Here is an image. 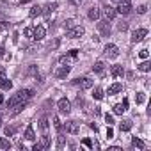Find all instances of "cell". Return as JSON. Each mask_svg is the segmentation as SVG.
<instances>
[{
    "instance_id": "e575fe53",
    "label": "cell",
    "mask_w": 151,
    "mask_h": 151,
    "mask_svg": "<svg viewBox=\"0 0 151 151\" xmlns=\"http://www.w3.org/2000/svg\"><path fill=\"white\" fill-rule=\"evenodd\" d=\"M139 57H140V59H147V57H149V52L144 48V50H140V52H139Z\"/></svg>"
},
{
    "instance_id": "7a4b0ae2",
    "label": "cell",
    "mask_w": 151,
    "mask_h": 151,
    "mask_svg": "<svg viewBox=\"0 0 151 151\" xmlns=\"http://www.w3.org/2000/svg\"><path fill=\"white\" fill-rule=\"evenodd\" d=\"M57 107H59V112L64 114V116H68V114L71 112V103H69L68 98H60V100L57 101Z\"/></svg>"
},
{
    "instance_id": "7bdbcfd3",
    "label": "cell",
    "mask_w": 151,
    "mask_h": 151,
    "mask_svg": "<svg viewBox=\"0 0 151 151\" xmlns=\"http://www.w3.org/2000/svg\"><path fill=\"white\" fill-rule=\"evenodd\" d=\"M57 46H59V39H55L53 43H50V45H48V48H57Z\"/></svg>"
},
{
    "instance_id": "f1b7e54d",
    "label": "cell",
    "mask_w": 151,
    "mask_h": 151,
    "mask_svg": "<svg viewBox=\"0 0 151 151\" xmlns=\"http://www.w3.org/2000/svg\"><path fill=\"white\" fill-rule=\"evenodd\" d=\"M30 18H36V16H39L41 14V7L39 6H32V9H30Z\"/></svg>"
},
{
    "instance_id": "7402d4cb",
    "label": "cell",
    "mask_w": 151,
    "mask_h": 151,
    "mask_svg": "<svg viewBox=\"0 0 151 151\" xmlns=\"http://www.w3.org/2000/svg\"><path fill=\"white\" fill-rule=\"evenodd\" d=\"M11 87H13V82H11V80H7V78L0 80V89H4V91H9Z\"/></svg>"
},
{
    "instance_id": "8fae6325",
    "label": "cell",
    "mask_w": 151,
    "mask_h": 151,
    "mask_svg": "<svg viewBox=\"0 0 151 151\" xmlns=\"http://www.w3.org/2000/svg\"><path fill=\"white\" fill-rule=\"evenodd\" d=\"M103 16H105L107 22H112L116 18V9L112 6H103Z\"/></svg>"
},
{
    "instance_id": "8d00e7d4",
    "label": "cell",
    "mask_w": 151,
    "mask_h": 151,
    "mask_svg": "<svg viewBox=\"0 0 151 151\" xmlns=\"http://www.w3.org/2000/svg\"><path fill=\"white\" fill-rule=\"evenodd\" d=\"M64 146V135L59 133V139H57V147H62Z\"/></svg>"
},
{
    "instance_id": "7dc6e473",
    "label": "cell",
    "mask_w": 151,
    "mask_h": 151,
    "mask_svg": "<svg viewBox=\"0 0 151 151\" xmlns=\"http://www.w3.org/2000/svg\"><path fill=\"white\" fill-rule=\"evenodd\" d=\"M109 151H121V147L119 146H112V147H109Z\"/></svg>"
},
{
    "instance_id": "ffe728a7",
    "label": "cell",
    "mask_w": 151,
    "mask_h": 151,
    "mask_svg": "<svg viewBox=\"0 0 151 151\" xmlns=\"http://www.w3.org/2000/svg\"><path fill=\"white\" fill-rule=\"evenodd\" d=\"M119 130H121V132H130V130H132V121H130V119L121 121V123H119Z\"/></svg>"
},
{
    "instance_id": "6da1fadb",
    "label": "cell",
    "mask_w": 151,
    "mask_h": 151,
    "mask_svg": "<svg viewBox=\"0 0 151 151\" xmlns=\"http://www.w3.org/2000/svg\"><path fill=\"white\" fill-rule=\"evenodd\" d=\"M32 96V91L30 89H20L9 101H7V109H11V107H14V105H18V103H23V101H27L29 98Z\"/></svg>"
},
{
    "instance_id": "30bf717a",
    "label": "cell",
    "mask_w": 151,
    "mask_h": 151,
    "mask_svg": "<svg viewBox=\"0 0 151 151\" xmlns=\"http://www.w3.org/2000/svg\"><path fill=\"white\" fill-rule=\"evenodd\" d=\"M66 132L71 135H77L80 132V124L77 121H66Z\"/></svg>"
},
{
    "instance_id": "4dcf8cb0",
    "label": "cell",
    "mask_w": 151,
    "mask_h": 151,
    "mask_svg": "<svg viewBox=\"0 0 151 151\" xmlns=\"http://www.w3.org/2000/svg\"><path fill=\"white\" fill-rule=\"evenodd\" d=\"M124 112V107L121 105V103H117V105H114V114H117V116H121Z\"/></svg>"
},
{
    "instance_id": "9c48e42d",
    "label": "cell",
    "mask_w": 151,
    "mask_h": 151,
    "mask_svg": "<svg viewBox=\"0 0 151 151\" xmlns=\"http://www.w3.org/2000/svg\"><path fill=\"white\" fill-rule=\"evenodd\" d=\"M117 4H119V6H117V13H121V14H130L132 4L128 2V0H119Z\"/></svg>"
},
{
    "instance_id": "603a6c76",
    "label": "cell",
    "mask_w": 151,
    "mask_h": 151,
    "mask_svg": "<svg viewBox=\"0 0 151 151\" xmlns=\"http://www.w3.org/2000/svg\"><path fill=\"white\" fill-rule=\"evenodd\" d=\"M16 130H18V126H6L4 128V133H6V137H13L16 133Z\"/></svg>"
},
{
    "instance_id": "52a82bcc",
    "label": "cell",
    "mask_w": 151,
    "mask_h": 151,
    "mask_svg": "<svg viewBox=\"0 0 151 151\" xmlns=\"http://www.w3.org/2000/svg\"><path fill=\"white\" fill-rule=\"evenodd\" d=\"M146 36H147V30H146V29H135V30L132 32V41H133V43H140Z\"/></svg>"
},
{
    "instance_id": "d6a6232c",
    "label": "cell",
    "mask_w": 151,
    "mask_h": 151,
    "mask_svg": "<svg viewBox=\"0 0 151 151\" xmlns=\"http://www.w3.org/2000/svg\"><path fill=\"white\" fill-rule=\"evenodd\" d=\"M126 29H128V23H126V22H121V23L117 25V30H119V32H124Z\"/></svg>"
},
{
    "instance_id": "f6af8a7d",
    "label": "cell",
    "mask_w": 151,
    "mask_h": 151,
    "mask_svg": "<svg viewBox=\"0 0 151 151\" xmlns=\"http://www.w3.org/2000/svg\"><path fill=\"white\" fill-rule=\"evenodd\" d=\"M0 29H2V30H7V29H9V25H7L6 22H2V23H0Z\"/></svg>"
},
{
    "instance_id": "ac0fdd59",
    "label": "cell",
    "mask_w": 151,
    "mask_h": 151,
    "mask_svg": "<svg viewBox=\"0 0 151 151\" xmlns=\"http://www.w3.org/2000/svg\"><path fill=\"white\" fill-rule=\"evenodd\" d=\"M23 137H25L27 140H34V139H36V133H34V126H32V124H29V126H27V130H25V135H23Z\"/></svg>"
},
{
    "instance_id": "bcb514c9",
    "label": "cell",
    "mask_w": 151,
    "mask_h": 151,
    "mask_svg": "<svg viewBox=\"0 0 151 151\" xmlns=\"http://www.w3.org/2000/svg\"><path fill=\"white\" fill-rule=\"evenodd\" d=\"M32 149H34V151H41L43 147H41V144H34V146H32Z\"/></svg>"
},
{
    "instance_id": "4316f807",
    "label": "cell",
    "mask_w": 151,
    "mask_h": 151,
    "mask_svg": "<svg viewBox=\"0 0 151 151\" xmlns=\"http://www.w3.org/2000/svg\"><path fill=\"white\" fill-rule=\"evenodd\" d=\"M132 144H133L135 147H139V149H144V147H146V144H144L139 137H133V139H132Z\"/></svg>"
},
{
    "instance_id": "7c38bea8",
    "label": "cell",
    "mask_w": 151,
    "mask_h": 151,
    "mask_svg": "<svg viewBox=\"0 0 151 151\" xmlns=\"http://www.w3.org/2000/svg\"><path fill=\"white\" fill-rule=\"evenodd\" d=\"M45 34H46L45 27H43V25H37V27H34V32H32V39H36V41H41V39L45 37Z\"/></svg>"
},
{
    "instance_id": "3957f363",
    "label": "cell",
    "mask_w": 151,
    "mask_h": 151,
    "mask_svg": "<svg viewBox=\"0 0 151 151\" xmlns=\"http://www.w3.org/2000/svg\"><path fill=\"white\" fill-rule=\"evenodd\" d=\"M84 32H86V29L82 25H75L71 30H68V37L69 39H78V37L84 36Z\"/></svg>"
},
{
    "instance_id": "2e32d148",
    "label": "cell",
    "mask_w": 151,
    "mask_h": 151,
    "mask_svg": "<svg viewBox=\"0 0 151 151\" xmlns=\"http://www.w3.org/2000/svg\"><path fill=\"white\" fill-rule=\"evenodd\" d=\"M55 9H57V4H55V2H53V4H46L45 7H41V14H46V16H48V14L53 13Z\"/></svg>"
},
{
    "instance_id": "c3c4849f",
    "label": "cell",
    "mask_w": 151,
    "mask_h": 151,
    "mask_svg": "<svg viewBox=\"0 0 151 151\" xmlns=\"http://www.w3.org/2000/svg\"><path fill=\"white\" fill-rule=\"evenodd\" d=\"M69 2H71L73 6H80V2H82V0H69Z\"/></svg>"
},
{
    "instance_id": "816d5d0a",
    "label": "cell",
    "mask_w": 151,
    "mask_h": 151,
    "mask_svg": "<svg viewBox=\"0 0 151 151\" xmlns=\"http://www.w3.org/2000/svg\"><path fill=\"white\" fill-rule=\"evenodd\" d=\"M2 103H4V96H2V94H0V105H2Z\"/></svg>"
},
{
    "instance_id": "1f68e13d",
    "label": "cell",
    "mask_w": 151,
    "mask_h": 151,
    "mask_svg": "<svg viewBox=\"0 0 151 151\" xmlns=\"http://www.w3.org/2000/svg\"><path fill=\"white\" fill-rule=\"evenodd\" d=\"M53 126H55V130H57V132H60V130H62V123H60V119H59L57 116L53 117Z\"/></svg>"
},
{
    "instance_id": "ee69618b",
    "label": "cell",
    "mask_w": 151,
    "mask_h": 151,
    "mask_svg": "<svg viewBox=\"0 0 151 151\" xmlns=\"http://www.w3.org/2000/svg\"><path fill=\"white\" fill-rule=\"evenodd\" d=\"M78 55V50H69V57H77Z\"/></svg>"
},
{
    "instance_id": "5bb4252c",
    "label": "cell",
    "mask_w": 151,
    "mask_h": 151,
    "mask_svg": "<svg viewBox=\"0 0 151 151\" xmlns=\"http://www.w3.org/2000/svg\"><path fill=\"white\" fill-rule=\"evenodd\" d=\"M123 91V84H119V82H116V84H112L110 87H109V96H114V94H117V93H121Z\"/></svg>"
},
{
    "instance_id": "d6986e66",
    "label": "cell",
    "mask_w": 151,
    "mask_h": 151,
    "mask_svg": "<svg viewBox=\"0 0 151 151\" xmlns=\"http://www.w3.org/2000/svg\"><path fill=\"white\" fill-rule=\"evenodd\" d=\"M93 71H94V73H98V75H103V71H105V64H103L101 60L94 62V66H93Z\"/></svg>"
},
{
    "instance_id": "e0dca14e",
    "label": "cell",
    "mask_w": 151,
    "mask_h": 151,
    "mask_svg": "<svg viewBox=\"0 0 151 151\" xmlns=\"http://www.w3.org/2000/svg\"><path fill=\"white\" fill-rule=\"evenodd\" d=\"M39 130L43 133H46V130H48V117L46 116H41L39 117Z\"/></svg>"
},
{
    "instance_id": "83f0119b",
    "label": "cell",
    "mask_w": 151,
    "mask_h": 151,
    "mask_svg": "<svg viewBox=\"0 0 151 151\" xmlns=\"http://www.w3.org/2000/svg\"><path fill=\"white\" fill-rule=\"evenodd\" d=\"M9 147H11V142L6 137H0V149H9Z\"/></svg>"
},
{
    "instance_id": "d4e9b609",
    "label": "cell",
    "mask_w": 151,
    "mask_h": 151,
    "mask_svg": "<svg viewBox=\"0 0 151 151\" xmlns=\"http://www.w3.org/2000/svg\"><path fill=\"white\" fill-rule=\"evenodd\" d=\"M93 98H96V100H103V89H101V87H94V91H93Z\"/></svg>"
},
{
    "instance_id": "ba28073f",
    "label": "cell",
    "mask_w": 151,
    "mask_h": 151,
    "mask_svg": "<svg viewBox=\"0 0 151 151\" xmlns=\"http://www.w3.org/2000/svg\"><path fill=\"white\" fill-rule=\"evenodd\" d=\"M98 30L101 32L103 37H109L110 36V25H109V22L107 20H100L98 22Z\"/></svg>"
},
{
    "instance_id": "d590c367",
    "label": "cell",
    "mask_w": 151,
    "mask_h": 151,
    "mask_svg": "<svg viewBox=\"0 0 151 151\" xmlns=\"http://www.w3.org/2000/svg\"><path fill=\"white\" fill-rule=\"evenodd\" d=\"M105 121H107V124H114V116L112 114H105Z\"/></svg>"
},
{
    "instance_id": "f35d334b",
    "label": "cell",
    "mask_w": 151,
    "mask_h": 151,
    "mask_svg": "<svg viewBox=\"0 0 151 151\" xmlns=\"http://www.w3.org/2000/svg\"><path fill=\"white\" fill-rule=\"evenodd\" d=\"M114 137V130L110 128V124H109V128H107V139H112Z\"/></svg>"
},
{
    "instance_id": "4fadbf2b",
    "label": "cell",
    "mask_w": 151,
    "mask_h": 151,
    "mask_svg": "<svg viewBox=\"0 0 151 151\" xmlns=\"http://www.w3.org/2000/svg\"><path fill=\"white\" fill-rule=\"evenodd\" d=\"M110 75H112L114 78H121V77H124V69H123V66H119V64L112 66V68H110Z\"/></svg>"
},
{
    "instance_id": "44dd1931",
    "label": "cell",
    "mask_w": 151,
    "mask_h": 151,
    "mask_svg": "<svg viewBox=\"0 0 151 151\" xmlns=\"http://www.w3.org/2000/svg\"><path fill=\"white\" fill-rule=\"evenodd\" d=\"M139 69H140V71H144V73H147V71L151 69V62H149L147 59H144V60L139 64Z\"/></svg>"
},
{
    "instance_id": "9a60e30c",
    "label": "cell",
    "mask_w": 151,
    "mask_h": 151,
    "mask_svg": "<svg viewBox=\"0 0 151 151\" xmlns=\"http://www.w3.org/2000/svg\"><path fill=\"white\" fill-rule=\"evenodd\" d=\"M100 7H96V6H93L91 9H89V13H87V16H89V20H100Z\"/></svg>"
},
{
    "instance_id": "8992f818",
    "label": "cell",
    "mask_w": 151,
    "mask_h": 151,
    "mask_svg": "<svg viewBox=\"0 0 151 151\" xmlns=\"http://www.w3.org/2000/svg\"><path fill=\"white\" fill-rule=\"evenodd\" d=\"M69 71H71V66H69V64H62V66H59L57 71H55V78H59V80L66 78L68 75H69Z\"/></svg>"
},
{
    "instance_id": "db71d44e",
    "label": "cell",
    "mask_w": 151,
    "mask_h": 151,
    "mask_svg": "<svg viewBox=\"0 0 151 151\" xmlns=\"http://www.w3.org/2000/svg\"><path fill=\"white\" fill-rule=\"evenodd\" d=\"M112 2H119V0H112Z\"/></svg>"
},
{
    "instance_id": "f907efd6",
    "label": "cell",
    "mask_w": 151,
    "mask_h": 151,
    "mask_svg": "<svg viewBox=\"0 0 151 151\" xmlns=\"http://www.w3.org/2000/svg\"><path fill=\"white\" fill-rule=\"evenodd\" d=\"M94 116H100V107H94Z\"/></svg>"
},
{
    "instance_id": "277c9868",
    "label": "cell",
    "mask_w": 151,
    "mask_h": 151,
    "mask_svg": "<svg viewBox=\"0 0 151 151\" xmlns=\"http://www.w3.org/2000/svg\"><path fill=\"white\" fill-rule=\"evenodd\" d=\"M103 53H105V57H109V59H117V57H119V50H117V46L112 45V43H109V45L105 46Z\"/></svg>"
},
{
    "instance_id": "60d3db41",
    "label": "cell",
    "mask_w": 151,
    "mask_h": 151,
    "mask_svg": "<svg viewBox=\"0 0 151 151\" xmlns=\"http://www.w3.org/2000/svg\"><path fill=\"white\" fill-rule=\"evenodd\" d=\"M124 75H126V77H128L130 80H133V78H135V71H126Z\"/></svg>"
},
{
    "instance_id": "cb8c5ba5",
    "label": "cell",
    "mask_w": 151,
    "mask_h": 151,
    "mask_svg": "<svg viewBox=\"0 0 151 151\" xmlns=\"http://www.w3.org/2000/svg\"><path fill=\"white\" fill-rule=\"evenodd\" d=\"M75 25H77V22H75L73 18H69V20H66V22H64V30L68 32V30H71Z\"/></svg>"
},
{
    "instance_id": "b9f144b4",
    "label": "cell",
    "mask_w": 151,
    "mask_h": 151,
    "mask_svg": "<svg viewBox=\"0 0 151 151\" xmlns=\"http://www.w3.org/2000/svg\"><path fill=\"white\" fill-rule=\"evenodd\" d=\"M4 78H6V69L0 66V80H4Z\"/></svg>"
},
{
    "instance_id": "484cf974",
    "label": "cell",
    "mask_w": 151,
    "mask_h": 151,
    "mask_svg": "<svg viewBox=\"0 0 151 151\" xmlns=\"http://www.w3.org/2000/svg\"><path fill=\"white\" fill-rule=\"evenodd\" d=\"M39 144H41V147H43V149H46V147L50 146V137H48L46 133H43V137H41V142H39Z\"/></svg>"
},
{
    "instance_id": "5b68a950",
    "label": "cell",
    "mask_w": 151,
    "mask_h": 151,
    "mask_svg": "<svg viewBox=\"0 0 151 151\" xmlns=\"http://www.w3.org/2000/svg\"><path fill=\"white\" fill-rule=\"evenodd\" d=\"M73 84L77 86V87H80V89H91V87H93V80H91V78H87V77L75 78V80H73Z\"/></svg>"
},
{
    "instance_id": "f546056e",
    "label": "cell",
    "mask_w": 151,
    "mask_h": 151,
    "mask_svg": "<svg viewBox=\"0 0 151 151\" xmlns=\"http://www.w3.org/2000/svg\"><path fill=\"white\" fill-rule=\"evenodd\" d=\"M135 101H137V105L144 103V101H146V94H144V93H137V94H135Z\"/></svg>"
},
{
    "instance_id": "f5cc1de1",
    "label": "cell",
    "mask_w": 151,
    "mask_h": 151,
    "mask_svg": "<svg viewBox=\"0 0 151 151\" xmlns=\"http://www.w3.org/2000/svg\"><path fill=\"white\" fill-rule=\"evenodd\" d=\"M0 55H4V48L2 46H0Z\"/></svg>"
},
{
    "instance_id": "74e56055",
    "label": "cell",
    "mask_w": 151,
    "mask_h": 151,
    "mask_svg": "<svg viewBox=\"0 0 151 151\" xmlns=\"http://www.w3.org/2000/svg\"><path fill=\"white\" fill-rule=\"evenodd\" d=\"M146 11H147V7H146V6H139V7H137V13H139V14H144Z\"/></svg>"
},
{
    "instance_id": "681fc988",
    "label": "cell",
    "mask_w": 151,
    "mask_h": 151,
    "mask_svg": "<svg viewBox=\"0 0 151 151\" xmlns=\"http://www.w3.org/2000/svg\"><path fill=\"white\" fill-rule=\"evenodd\" d=\"M121 105H123V107H124V110H126V109H128V100H126V98H124V100H123V103H121Z\"/></svg>"
},
{
    "instance_id": "11a10c76",
    "label": "cell",
    "mask_w": 151,
    "mask_h": 151,
    "mask_svg": "<svg viewBox=\"0 0 151 151\" xmlns=\"http://www.w3.org/2000/svg\"><path fill=\"white\" fill-rule=\"evenodd\" d=\"M128 2H132V0H128Z\"/></svg>"
},
{
    "instance_id": "836d02e7",
    "label": "cell",
    "mask_w": 151,
    "mask_h": 151,
    "mask_svg": "<svg viewBox=\"0 0 151 151\" xmlns=\"http://www.w3.org/2000/svg\"><path fill=\"white\" fill-rule=\"evenodd\" d=\"M32 32H34V29H32V27H27V29L23 30V36H25V37H32Z\"/></svg>"
},
{
    "instance_id": "ab89813d",
    "label": "cell",
    "mask_w": 151,
    "mask_h": 151,
    "mask_svg": "<svg viewBox=\"0 0 151 151\" xmlns=\"http://www.w3.org/2000/svg\"><path fill=\"white\" fill-rule=\"evenodd\" d=\"M82 144H84V146H87V147H93V142H91V139H84V140H82Z\"/></svg>"
}]
</instances>
